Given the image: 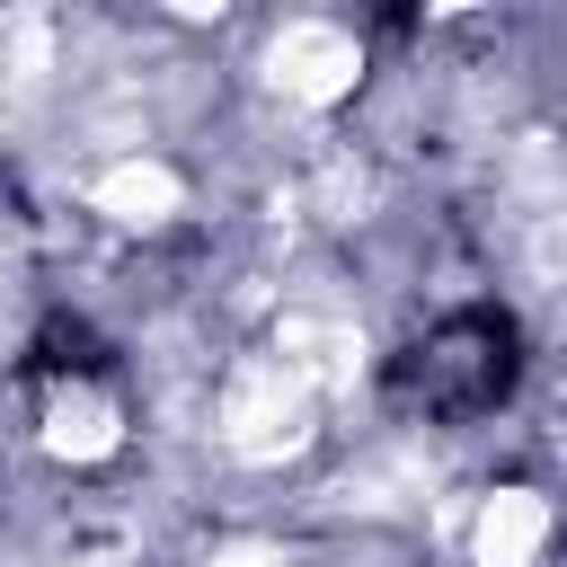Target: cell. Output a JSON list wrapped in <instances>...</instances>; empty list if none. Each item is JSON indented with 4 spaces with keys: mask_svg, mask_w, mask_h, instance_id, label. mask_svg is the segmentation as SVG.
<instances>
[{
    "mask_svg": "<svg viewBox=\"0 0 567 567\" xmlns=\"http://www.w3.org/2000/svg\"><path fill=\"white\" fill-rule=\"evenodd\" d=\"M514 319L505 310H452L443 328H425L399 363H390V390L425 416H487L505 390H514Z\"/></svg>",
    "mask_w": 567,
    "mask_h": 567,
    "instance_id": "obj_1",
    "label": "cell"
}]
</instances>
